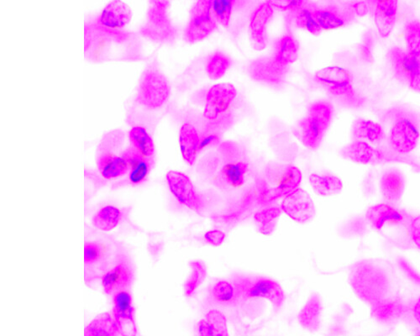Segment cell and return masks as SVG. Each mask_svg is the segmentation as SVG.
Instances as JSON below:
<instances>
[{"label":"cell","mask_w":420,"mask_h":336,"mask_svg":"<svg viewBox=\"0 0 420 336\" xmlns=\"http://www.w3.org/2000/svg\"><path fill=\"white\" fill-rule=\"evenodd\" d=\"M303 175L299 168L290 164L269 165L261 189L264 203H271L285 198L300 188Z\"/></svg>","instance_id":"obj_3"},{"label":"cell","mask_w":420,"mask_h":336,"mask_svg":"<svg viewBox=\"0 0 420 336\" xmlns=\"http://www.w3.org/2000/svg\"><path fill=\"white\" fill-rule=\"evenodd\" d=\"M352 134L355 140L370 144L379 143L384 138V130L379 123L362 118L354 122Z\"/></svg>","instance_id":"obj_31"},{"label":"cell","mask_w":420,"mask_h":336,"mask_svg":"<svg viewBox=\"0 0 420 336\" xmlns=\"http://www.w3.org/2000/svg\"><path fill=\"white\" fill-rule=\"evenodd\" d=\"M121 220V213L118 208L108 205L102 208L93 218V225L96 229L108 231L115 229Z\"/></svg>","instance_id":"obj_37"},{"label":"cell","mask_w":420,"mask_h":336,"mask_svg":"<svg viewBox=\"0 0 420 336\" xmlns=\"http://www.w3.org/2000/svg\"><path fill=\"white\" fill-rule=\"evenodd\" d=\"M170 93L171 87L167 78L158 69L150 68L141 76L136 101L145 108L157 110L167 103Z\"/></svg>","instance_id":"obj_6"},{"label":"cell","mask_w":420,"mask_h":336,"mask_svg":"<svg viewBox=\"0 0 420 336\" xmlns=\"http://www.w3.org/2000/svg\"><path fill=\"white\" fill-rule=\"evenodd\" d=\"M323 301L318 293L311 295L298 315L299 323L304 330L315 332L322 323Z\"/></svg>","instance_id":"obj_24"},{"label":"cell","mask_w":420,"mask_h":336,"mask_svg":"<svg viewBox=\"0 0 420 336\" xmlns=\"http://www.w3.org/2000/svg\"><path fill=\"white\" fill-rule=\"evenodd\" d=\"M312 13L321 29L324 31L336 30L344 25V18L334 9H312Z\"/></svg>","instance_id":"obj_39"},{"label":"cell","mask_w":420,"mask_h":336,"mask_svg":"<svg viewBox=\"0 0 420 336\" xmlns=\"http://www.w3.org/2000/svg\"><path fill=\"white\" fill-rule=\"evenodd\" d=\"M201 136L196 128L190 123H185L179 131V144H180L183 158L190 166L195 165L199 156Z\"/></svg>","instance_id":"obj_25"},{"label":"cell","mask_w":420,"mask_h":336,"mask_svg":"<svg viewBox=\"0 0 420 336\" xmlns=\"http://www.w3.org/2000/svg\"><path fill=\"white\" fill-rule=\"evenodd\" d=\"M280 207L282 213L299 224L308 223L316 214L312 198L300 188L283 198Z\"/></svg>","instance_id":"obj_12"},{"label":"cell","mask_w":420,"mask_h":336,"mask_svg":"<svg viewBox=\"0 0 420 336\" xmlns=\"http://www.w3.org/2000/svg\"><path fill=\"white\" fill-rule=\"evenodd\" d=\"M166 178L170 191L177 200L188 209L200 213L203 202L191 179L186 174L178 171L168 172Z\"/></svg>","instance_id":"obj_16"},{"label":"cell","mask_w":420,"mask_h":336,"mask_svg":"<svg viewBox=\"0 0 420 336\" xmlns=\"http://www.w3.org/2000/svg\"><path fill=\"white\" fill-rule=\"evenodd\" d=\"M219 140L218 136L215 134H209L201 137L200 148L201 151L208 148L211 145L216 143L217 141Z\"/></svg>","instance_id":"obj_50"},{"label":"cell","mask_w":420,"mask_h":336,"mask_svg":"<svg viewBox=\"0 0 420 336\" xmlns=\"http://www.w3.org/2000/svg\"><path fill=\"white\" fill-rule=\"evenodd\" d=\"M135 280L134 263L126 250L116 255L101 279L103 292L108 296L129 290Z\"/></svg>","instance_id":"obj_7"},{"label":"cell","mask_w":420,"mask_h":336,"mask_svg":"<svg viewBox=\"0 0 420 336\" xmlns=\"http://www.w3.org/2000/svg\"><path fill=\"white\" fill-rule=\"evenodd\" d=\"M405 313L404 302L397 297H386L371 305V315L381 324H393Z\"/></svg>","instance_id":"obj_23"},{"label":"cell","mask_w":420,"mask_h":336,"mask_svg":"<svg viewBox=\"0 0 420 336\" xmlns=\"http://www.w3.org/2000/svg\"><path fill=\"white\" fill-rule=\"evenodd\" d=\"M237 296L244 300L262 299L271 302L277 310L285 304L286 295L281 284L270 278L239 276L233 281Z\"/></svg>","instance_id":"obj_5"},{"label":"cell","mask_w":420,"mask_h":336,"mask_svg":"<svg viewBox=\"0 0 420 336\" xmlns=\"http://www.w3.org/2000/svg\"><path fill=\"white\" fill-rule=\"evenodd\" d=\"M237 97V89L232 83H220L207 93L204 116L208 121H219L232 107Z\"/></svg>","instance_id":"obj_11"},{"label":"cell","mask_w":420,"mask_h":336,"mask_svg":"<svg viewBox=\"0 0 420 336\" xmlns=\"http://www.w3.org/2000/svg\"><path fill=\"white\" fill-rule=\"evenodd\" d=\"M410 238L419 250H420V215L414 217L409 225Z\"/></svg>","instance_id":"obj_48"},{"label":"cell","mask_w":420,"mask_h":336,"mask_svg":"<svg viewBox=\"0 0 420 336\" xmlns=\"http://www.w3.org/2000/svg\"><path fill=\"white\" fill-rule=\"evenodd\" d=\"M404 189L405 181L402 173L391 170L382 175L380 190L386 203H399L404 195Z\"/></svg>","instance_id":"obj_27"},{"label":"cell","mask_w":420,"mask_h":336,"mask_svg":"<svg viewBox=\"0 0 420 336\" xmlns=\"http://www.w3.org/2000/svg\"><path fill=\"white\" fill-rule=\"evenodd\" d=\"M212 295L217 301L222 302V304H228L237 297L233 283L225 280L215 282L212 288Z\"/></svg>","instance_id":"obj_44"},{"label":"cell","mask_w":420,"mask_h":336,"mask_svg":"<svg viewBox=\"0 0 420 336\" xmlns=\"http://www.w3.org/2000/svg\"><path fill=\"white\" fill-rule=\"evenodd\" d=\"M125 157L129 167L130 183L133 185L143 183L148 178L153 164L141 158L131 146L126 149Z\"/></svg>","instance_id":"obj_28"},{"label":"cell","mask_w":420,"mask_h":336,"mask_svg":"<svg viewBox=\"0 0 420 336\" xmlns=\"http://www.w3.org/2000/svg\"><path fill=\"white\" fill-rule=\"evenodd\" d=\"M282 214L281 207H270L257 212L254 215V220L260 233L264 235H272Z\"/></svg>","instance_id":"obj_35"},{"label":"cell","mask_w":420,"mask_h":336,"mask_svg":"<svg viewBox=\"0 0 420 336\" xmlns=\"http://www.w3.org/2000/svg\"><path fill=\"white\" fill-rule=\"evenodd\" d=\"M132 11L128 4L122 0H112L103 9L97 23L103 29L121 32L129 25Z\"/></svg>","instance_id":"obj_19"},{"label":"cell","mask_w":420,"mask_h":336,"mask_svg":"<svg viewBox=\"0 0 420 336\" xmlns=\"http://www.w3.org/2000/svg\"><path fill=\"white\" fill-rule=\"evenodd\" d=\"M168 0H153L148 11V21L145 27V34L158 41L171 39L173 28L169 20Z\"/></svg>","instance_id":"obj_15"},{"label":"cell","mask_w":420,"mask_h":336,"mask_svg":"<svg viewBox=\"0 0 420 336\" xmlns=\"http://www.w3.org/2000/svg\"><path fill=\"white\" fill-rule=\"evenodd\" d=\"M389 58L396 76L409 84L417 74L420 67V55H413L407 51L394 47L391 49Z\"/></svg>","instance_id":"obj_22"},{"label":"cell","mask_w":420,"mask_h":336,"mask_svg":"<svg viewBox=\"0 0 420 336\" xmlns=\"http://www.w3.org/2000/svg\"><path fill=\"white\" fill-rule=\"evenodd\" d=\"M352 9L354 12L357 14V16H364L369 11V6L365 2H357L353 4Z\"/></svg>","instance_id":"obj_51"},{"label":"cell","mask_w":420,"mask_h":336,"mask_svg":"<svg viewBox=\"0 0 420 336\" xmlns=\"http://www.w3.org/2000/svg\"><path fill=\"white\" fill-rule=\"evenodd\" d=\"M248 169V164L244 162L226 164L221 170V178L230 187H240L244 183L245 175H247Z\"/></svg>","instance_id":"obj_38"},{"label":"cell","mask_w":420,"mask_h":336,"mask_svg":"<svg viewBox=\"0 0 420 336\" xmlns=\"http://www.w3.org/2000/svg\"><path fill=\"white\" fill-rule=\"evenodd\" d=\"M130 146L141 158L154 163L155 145L152 137L148 134L145 128L135 126L132 128L129 133Z\"/></svg>","instance_id":"obj_29"},{"label":"cell","mask_w":420,"mask_h":336,"mask_svg":"<svg viewBox=\"0 0 420 336\" xmlns=\"http://www.w3.org/2000/svg\"><path fill=\"white\" fill-rule=\"evenodd\" d=\"M275 9L282 11H296L304 6L306 0H267Z\"/></svg>","instance_id":"obj_45"},{"label":"cell","mask_w":420,"mask_h":336,"mask_svg":"<svg viewBox=\"0 0 420 336\" xmlns=\"http://www.w3.org/2000/svg\"><path fill=\"white\" fill-rule=\"evenodd\" d=\"M405 41L410 54L420 55V22L410 21L405 26Z\"/></svg>","instance_id":"obj_43"},{"label":"cell","mask_w":420,"mask_h":336,"mask_svg":"<svg viewBox=\"0 0 420 336\" xmlns=\"http://www.w3.org/2000/svg\"><path fill=\"white\" fill-rule=\"evenodd\" d=\"M420 133L416 125L408 118H400L391 126L389 143L395 153L407 155L416 148Z\"/></svg>","instance_id":"obj_13"},{"label":"cell","mask_w":420,"mask_h":336,"mask_svg":"<svg viewBox=\"0 0 420 336\" xmlns=\"http://www.w3.org/2000/svg\"><path fill=\"white\" fill-rule=\"evenodd\" d=\"M230 59L227 56L216 53L210 56L206 66V72L212 80H219L224 77L230 67Z\"/></svg>","instance_id":"obj_40"},{"label":"cell","mask_w":420,"mask_h":336,"mask_svg":"<svg viewBox=\"0 0 420 336\" xmlns=\"http://www.w3.org/2000/svg\"><path fill=\"white\" fill-rule=\"evenodd\" d=\"M333 107L327 102H316L309 108L308 115L299 122L294 133L305 148L317 150L332 123Z\"/></svg>","instance_id":"obj_4"},{"label":"cell","mask_w":420,"mask_h":336,"mask_svg":"<svg viewBox=\"0 0 420 336\" xmlns=\"http://www.w3.org/2000/svg\"><path fill=\"white\" fill-rule=\"evenodd\" d=\"M190 274L185 283H184V295L190 297L195 295V292L205 281L208 274L206 265L195 260L190 263Z\"/></svg>","instance_id":"obj_36"},{"label":"cell","mask_w":420,"mask_h":336,"mask_svg":"<svg viewBox=\"0 0 420 336\" xmlns=\"http://www.w3.org/2000/svg\"><path fill=\"white\" fill-rule=\"evenodd\" d=\"M349 283L358 299L370 305L388 297L391 290L388 273L370 261L352 265L349 273Z\"/></svg>","instance_id":"obj_1"},{"label":"cell","mask_w":420,"mask_h":336,"mask_svg":"<svg viewBox=\"0 0 420 336\" xmlns=\"http://www.w3.org/2000/svg\"><path fill=\"white\" fill-rule=\"evenodd\" d=\"M235 1L237 0H212V13L222 26H230Z\"/></svg>","instance_id":"obj_41"},{"label":"cell","mask_w":420,"mask_h":336,"mask_svg":"<svg viewBox=\"0 0 420 336\" xmlns=\"http://www.w3.org/2000/svg\"><path fill=\"white\" fill-rule=\"evenodd\" d=\"M398 264L399 268L402 269L405 275L407 276L410 280L420 287V274L416 270H415L411 265L404 258H399L398 260Z\"/></svg>","instance_id":"obj_46"},{"label":"cell","mask_w":420,"mask_h":336,"mask_svg":"<svg viewBox=\"0 0 420 336\" xmlns=\"http://www.w3.org/2000/svg\"><path fill=\"white\" fill-rule=\"evenodd\" d=\"M199 334L202 336H228L227 319L220 311L212 310L199 323Z\"/></svg>","instance_id":"obj_30"},{"label":"cell","mask_w":420,"mask_h":336,"mask_svg":"<svg viewBox=\"0 0 420 336\" xmlns=\"http://www.w3.org/2000/svg\"><path fill=\"white\" fill-rule=\"evenodd\" d=\"M287 67H283L273 58L254 61L250 65V74L256 81L268 84H280L285 78Z\"/></svg>","instance_id":"obj_21"},{"label":"cell","mask_w":420,"mask_h":336,"mask_svg":"<svg viewBox=\"0 0 420 336\" xmlns=\"http://www.w3.org/2000/svg\"><path fill=\"white\" fill-rule=\"evenodd\" d=\"M84 335H120L119 329L113 315L105 313L96 317L84 330Z\"/></svg>","instance_id":"obj_34"},{"label":"cell","mask_w":420,"mask_h":336,"mask_svg":"<svg viewBox=\"0 0 420 336\" xmlns=\"http://www.w3.org/2000/svg\"><path fill=\"white\" fill-rule=\"evenodd\" d=\"M372 45H374V42H372V37L367 36L360 47L362 58L368 63L372 61Z\"/></svg>","instance_id":"obj_49"},{"label":"cell","mask_w":420,"mask_h":336,"mask_svg":"<svg viewBox=\"0 0 420 336\" xmlns=\"http://www.w3.org/2000/svg\"><path fill=\"white\" fill-rule=\"evenodd\" d=\"M217 22L212 13V0H198L191 9L185 37L190 44H197L213 34Z\"/></svg>","instance_id":"obj_8"},{"label":"cell","mask_w":420,"mask_h":336,"mask_svg":"<svg viewBox=\"0 0 420 336\" xmlns=\"http://www.w3.org/2000/svg\"><path fill=\"white\" fill-rule=\"evenodd\" d=\"M113 297L112 315L116 320L120 335L138 334L133 300L129 290L116 293Z\"/></svg>","instance_id":"obj_17"},{"label":"cell","mask_w":420,"mask_h":336,"mask_svg":"<svg viewBox=\"0 0 420 336\" xmlns=\"http://www.w3.org/2000/svg\"><path fill=\"white\" fill-rule=\"evenodd\" d=\"M309 182L316 195L321 197L337 195L343 189L342 180L334 175L311 174Z\"/></svg>","instance_id":"obj_32"},{"label":"cell","mask_w":420,"mask_h":336,"mask_svg":"<svg viewBox=\"0 0 420 336\" xmlns=\"http://www.w3.org/2000/svg\"><path fill=\"white\" fill-rule=\"evenodd\" d=\"M413 315L415 320H416L418 323L420 325V297L414 305Z\"/></svg>","instance_id":"obj_52"},{"label":"cell","mask_w":420,"mask_h":336,"mask_svg":"<svg viewBox=\"0 0 420 336\" xmlns=\"http://www.w3.org/2000/svg\"><path fill=\"white\" fill-rule=\"evenodd\" d=\"M125 248L119 241L106 235L85 241L83 250L84 280L87 285L100 280L116 255Z\"/></svg>","instance_id":"obj_2"},{"label":"cell","mask_w":420,"mask_h":336,"mask_svg":"<svg viewBox=\"0 0 420 336\" xmlns=\"http://www.w3.org/2000/svg\"><path fill=\"white\" fill-rule=\"evenodd\" d=\"M314 78L332 96L344 101L347 99L348 101H356L357 93L354 90L352 76L347 70L338 66H330L318 70Z\"/></svg>","instance_id":"obj_9"},{"label":"cell","mask_w":420,"mask_h":336,"mask_svg":"<svg viewBox=\"0 0 420 336\" xmlns=\"http://www.w3.org/2000/svg\"><path fill=\"white\" fill-rule=\"evenodd\" d=\"M275 58L283 67H289L294 63L299 58V47L294 38L290 35H285L278 40Z\"/></svg>","instance_id":"obj_33"},{"label":"cell","mask_w":420,"mask_h":336,"mask_svg":"<svg viewBox=\"0 0 420 336\" xmlns=\"http://www.w3.org/2000/svg\"><path fill=\"white\" fill-rule=\"evenodd\" d=\"M119 146V145H118ZM117 143L110 141L100 146L97 155V167L102 176L114 179L129 172L128 163L125 157V151L117 153Z\"/></svg>","instance_id":"obj_14"},{"label":"cell","mask_w":420,"mask_h":336,"mask_svg":"<svg viewBox=\"0 0 420 336\" xmlns=\"http://www.w3.org/2000/svg\"><path fill=\"white\" fill-rule=\"evenodd\" d=\"M295 12L297 26L301 28H304V29L308 31L310 34L314 36L319 35L321 31H323L321 29L319 23L316 21L315 18L314 17L312 9L303 6Z\"/></svg>","instance_id":"obj_42"},{"label":"cell","mask_w":420,"mask_h":336,"mask_svg":"<svg viewBox=\"0 0 420 336\" xmlns=\"http://www.w3.org/2000/svg\"><path fill=\"white\" fill-rule=\"evenodd\" d=\"M366 218L368 223L379 230L386 224L400 223L404 220V215L389 203L371 206L366 212Z\"/></svg>","instance_id":"obj_26"},{"label":"cell","mask_w":420,"mask_h":336,"mask_svg":"<svg viewBox=\"0 0 420 336\" xmlns=\"http://www.w3.org/2000/svg\"><path fill=\"white\" fill-rule=\"evenodd\" d=\"M205 239L207 243L213 245V247H220L224 243L225 234L219 230H210L206 232Z\"/></svg>","instance_id":"obj_47"},{"label":"cell","mask_w":420,"mask_h":336,"mask_svg":"<svg viewBox=\"0 0 420 336\" xmlns=\"http://www.w3.org/2000/svg\"><path fill=\"white\" fill-rule=\"evenodd\" d=\"M374 7V21L381 37H388L397 21L399 0H368Z\"/></svg>","instance_id":"obj_20"},{"label":"cell","mask_w":420,"mask_h":336,"mask_svg":"<svg viewBox=\"0 0 420 336\" xmlns=\"http://www.w3.org/2000/svg\"><path fill=\"white\" fill-rule=\"evenodd\" d=\"M342 156L344 159L352 163L363 165H379L388 163H405L416 165L409 162L399 156L386 153L385 151L374 148L367 141L355 140L352 143L344 146L342 150Z\"/></svg>","instance_id":"obj_10"},{"label":"cell","mask_w":420,"mask_h":336,"mask_svg":"<svg viewBox=\"0 0 420 336\" xmlns=\"http://www.w3.org/2000/svg\"><path fill=\"white\" fill-rule=\"evenodd\" d=\"M275 15V7L267 1L259 6L252 14L249 24V34L253 49L262 51L267 44V27Z\"/></svg>","instance_id":"obj_18"}]
</instances>
